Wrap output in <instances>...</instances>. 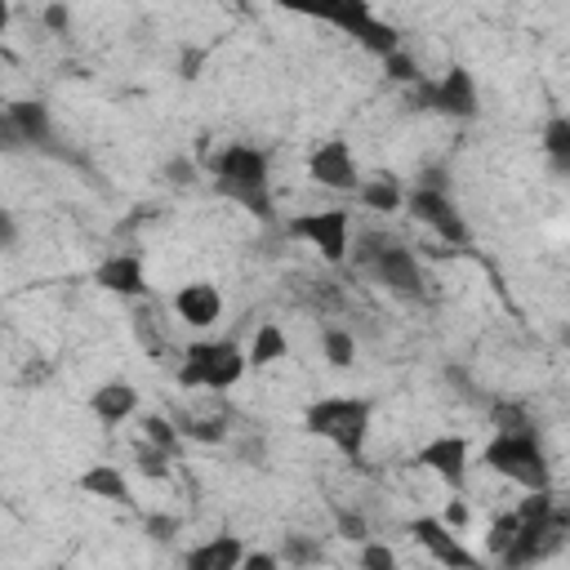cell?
I'll use <instances>...</instances> for the list:
<instances>
[{"instance_id":"obj_1","label":"cell","mask_w":570,"mask_h":570,"mask_svg":"<svg viewBox=\"0 0 570 570\" xmlns=\"http://www.w3.org/2000/svg\"><path fill=\"white\" fill-rule=\"evenodd\" d=\"M347 263L356 267L361 281L379 285L383 294H392L401 303H423L428 298V276H423L414 249L401 236L383 232V227L356 232V245H347Z\"/></svg>"},{"instance_id":"obj_2","label":"cell","mask_w":570,"mask_h":570,"mask_svg":"<svg viewBox=\"0 0 570 570\" xmlns=\"http://www.w3.org/2000/svg\"><path fill=\"white\" fill-rule=\"evenodd\" d=\"M209 178L214 191L232 205H240L249 218L272 223L276 218V200H272V156L254 142H227L214 160H209Z\"/></svg>"},{"instance_id":"obj_3","label":"cell","mask_w":570,"mask_h":570,"mask_svg":"<svg viewBox=\"0 0 570 570\" xmlns=\"http://www.w3.org/2000/svg\"><path fill=\"white\" fill-rule=\"evenodd\" d=\"M570 530V508L552 494V490H525L521 508H517V530L508 539V548L499 552L503 570H525L534 561H548Z\"/></svg>"},{"instance_id":"obj_4","label":"cell","mask_w":570,"mask_h":570,"mask_svg":"<svg viewBox=\"0 0 570 570\" xmlns=\"http://www.w3.org/2000/svg\"><path fill=\"white\" fill-rule=\"evenodd\" d=\"M285 13H298V18H316V22H330L338 27L343 36H352L356 45H365L374 58H387L392 49H401V31L392 22H383L370 0H276Z\"/></svg>"},{"instance_id":"obj_5","label":"cell","mask_w":570,"mask_h":570,"mask_svg":"<svg viewBox=\"0 0 570 570\" xmlns=\"http://www.w3.org/2000/svg\"><path fill=\"white\" fill-rule=\"evenodd\" d=\"M370 419H374V405L365 396H321L307 405L303 428L330 441L347 463H361L370 445Z\"/></svg>"},{"instance_id":"obj_6","label":"cell","mask_w":570,"mask_h":570,"mask_svg":"<svg viewBox=\"0 0 570 570\" xmlns=\"http://www.w3.org/2000/svg\"><path fill=\"white\" fill-rule=\"evenodd\" d=\"M481 463L490 472H499L503 481L521 485V490H552V463H548V450L539 441L534 428L525 432H494L481 450Z\"/></svg>"},{"instance_id":"obj_7","label":"cell","mask_w":570,"mask_h":570,"mask_svg":"<svg viewBox=\"0 0 570 570\" xmlns=\"http://www.w3.org/2000/svg\"><path fill=\"white\" fill-rule=\"evenodd\" d=\"M245 347L236 338H196L187 343L178 361V387H205V392H227L245 374Z\"/></svg>"},{"instance_id":"obj_8","label":"cell","mask_w":570,"mask_h":570,"mask_svg":"<svg viewBox=\"0 0 570 570\" xmlns=\"http://www.w3.org/2000/svg\"><path fill=\"white\" fill-rule=\"evenodd\" d=\"M285 236L312 245L330 267H343V263H347V245H352V209H347V205H334V209L294 214V218L285 223Z\"/></svg>"},{"instance_id":"obj_9","label":"cell","mask_w":570,"mask_h":570,"mask_svg":"<svg viewBox=\"0 0 570 570\" xmlns=\"http://www.w3.org/2000/svg\"><path fill=\"white\" fill-rule=\"evenodd\" d=\"M410 89H414V107H423V111H436L450 120H476L481 116V89H476L468 67H445V76H436V80L423 76Z\"/></svg>"},{"instance_id":"obj_10","label":"cell","mask_w":570,"mask_h":570,"mask_svg":"<svg viewBox=\"0 0 570 570\" xmlns=\"http://www.w3.org/2000/svg\"><path fill=\"white\" fill-rule=\"evenodd\" d=\"M414 223H423L428 232H436L445 245H472V227L463 218V209L454 205L450 187H428V183H414L405 191V205H401Z\"/></svg>"},{"instance_id":"obj_11","label":"cell","mask_w":570,"mask_h":570,"mask_svg":"<svg viewBox=\"0 0 570 570\" xmlns=\"http://www.w3.org/2000/svg\"><path fill=\"white\" fill-rule=\"evenodd\" d=\"M18 138H22V151H40V156H53V160H71V147H62L58 129H53V116L40 98H13L4 102Z\"/></svg>"},{"instance_id":"obj_12","label":"cell","mask_w":570,"mask_h":570,"mask_svg":"<svg viewBox=\"0 0 570 570\" xmlns=\"http://www.w3.org/2000/svg\"><path fill=\"white\" fill-rule=\"evenodd\" d=\"M307 178L316 187H330V191H356L361 187V169H356V156L343 138H325L312 147L307 156Z\"/></svg>"},{"instance_id":"obj_13","label":"cell","mask_w":570,"mask_h":570,"mask_svg":"<svg viewBox=\"0 0 570 570\" xmlns=\"http://www.w3.org/2000/svg\"><path fill=\"white\" fill-rule=\"evenodd\" d=\"M410 534H414V543H419L432 561H441V566H454V570H476V566H481V557L463 548V534H454L441 517H414V521H410Z\"/></svg>"},{"instance_id":"obj_14","label":"cell","mask_w":570,"mask_h":570,"mask_svg":"<svg viewBox=\"0 0 570 570\" xmlns=\"http://www.w3.org/2000/svg\"><path fill=\"white\" fill-rule=\"evenodd\" d=\"M414 459H419L428 472H436L450 490H459V485L468 481V468H472V445H468V436L445 432V436H432Z\"/></svg>"},{"instance_id":"obj_15","label":"cell","mask_w":570,"mask_h":570,"mask_svg":"<svg viewBox=\"0 0 570 570\" xmlns=\"http://www.w3.org/2000/svg\"><path fill=\"white\" fill-rule=\"evenodd\" d=\"M174 312L191 330H214L223 321V289L214 281H191L174 294Z\"/></svg>"},{"instance_id":"obj_16","label":"cell","mask_w":570,"mask_h":570,"mask_svg":"<svg viewBox=\"0 0 570 570\" xmlns=\"http://www.w3.org/2000/svg\"><path fill=\"white\" fill-rule=\"evenodd\" d=\"M94 281L120 298H147V267L138 254H111L94 267Z\"/></svg>"},{"instance_id":"obj_17","label":"cell","mask_w":570,"mask_h":570,"mask_svg":"<svg viewBox=\"0 0 570 570\" xmlns=\"http://www.w3.org/2000/svg\"><path fill=\"white\" fill-rule=\"evenodd\" d=\"M89 410H94V419H98L102 428H116V423H125V419L138 414V387L125 383V379L98 383V387L89 392Z\"/></svg>"},{"instance_id":"obj_18","label":"cell","mask_w":570,"mask_h":570,"mask_svg":"<svg viewBox=\"0 0 570 570\" xmlns=\"http://www.w3.org/2000/svg\"><path fill=\"white\" fill-rule=\"evenodd\" d=\"M76 485H80L89 499H107V503L134 508V490H129V476H125L116 463H94V468H85Z\"/></svg>"},{"instance_id":"obj_19","label":"cell","mask_w":570,"mask_h":570,"mask_svg":"<svg viewBox=\"0 0 570 570\" xmlns=\"http://www.w3.org/2000/svg\"><path fill=\"white\" fill-rule=\"evenodd\" d=\"M245 557V543L236 534H218V539H205L196 548L183 552V566L187 570H236Z\"/></svg>"},{"instance_id":"obj_20","label":"cell","mask_w":570,"mask_h":570,"mask_svg":"<svg viewBox=\"0 0 570 570\" xmlns=\"http://www.w3.org/2000/svg\"><path fill=\"white\" fill-rule=\"evenodd\" d=\"M356 200H361L370 214H396V209L405 205V187H401L392 174H374V178H361Z\"/></svg>"},{"instance_id":"obj_21","label":"cell","mask_w":570,"mask_h":570,"mask_svg":"<svg viewBox=\"0 0 570 570\" xmlns=\"http://www.w3.org/2000/svg\"><path fill=\"white\" fill-rule=\"evenodd\" d=\"M294 294H298L303 307H312V312H321V316H330V312H338V307L347 303L343 285H338V281H325V276H298Z\"/></svg>"},{"instance_id":"obj_22","label":"cell","mask_w":570,"mask_h":570,"mask_svg":"<svg viewBox=\"0 0 570 570\" xmlns=\"http://www.w3.org/2000/svg\"><path fill=\"white\" fill-rule=\"evenodd\" d=\"M285 352H289V338H285V330H281V325H272V321H263V325L254 330V338H249L245 365H249V370H263V365H276Z\"/></svg>"},{"instance_id":"obj_23","label":"cell","mask_w":570,"mask_h":570,"mask_svg":"<svg viewBox=\"0 0 570 570\" xmlns=\"http://www.w3.org/2000/svg\"><path fill=\"white\" fill-rule=\"evenodd\" d=\"M543 156H548L552 174H570V120L561 111L548 116V125H543Z\"/></svg>"},{"instance_id":"obj_24","label":"cell","mask_w":570,"mask_h":570,"mask_svg":"<svg viewBox=\"0 0 570 570\" xmlns=\"http://www.w3.org/2000/svg\"><path fill=\"white\" fill-rule=\"evenodd\" d=\"M321 352L334 370H352L356 365V334L343 330V325H325L321 330Z\"/></svg>"},{"instance_id":"obj_25","label":"cell","mask_w":570,"mask_h":570,"mask_svg":"<svg viewBox=\"0 0 570 570\" xmlns=\"http://www.w3.org/2000/svg\"><path fill=\"white\" fill-rule=\"evenodd\" d=\"M285 566H321L325 561V548H321V539L316 534H285L281 539V552H276Z\"/></svg>"},{"instance_id":"obj_26","label":"cell","mask_w":570,"mask_h":570,"mask_svg":"<svg viewBox=\"0 0 570 570\" xmlns=\"http://www.w3.org/2000/svg\"><path fill=\"white\" fill-rule=\"evenodd\" d=\"M174 428L183 441H205V445H218L227 441V423L223 419H191V414H174Z\"/></svg>"},{"instance_id":"obj_27","label":"cell","mask_w":570,"mask_h":570,"mask_svg":"<svg viewBox=\"0 0 570 570\" xmlns=\"http://www.w3.org/2000/svg\"><path fill=\"white\" fill-rule=\"evenodd\" d=\"M142 441L160 445L165 454H178L183 450V436H178V428H174L169 414H142Z\"/></svg>"},{"instance_id":"obj_28","label":"cell","mask_w":570,"mask_h":570,"mask_svg":"<svg viewBox=\"0 0 570 570\" xmlns=\"http://www.w3.org/2000/svg\"><path fill=\"white\" fill-rule=\"evenodd\" d=\"M490 419H494L499 432H525V428H534V414L521 401H490Z\"/></svg>"},{"instance_id":"obj_29","label":"cell","mask_w":570,"mask_h":570,"mask_svg":"<svg viewBox=\"0 0 570 570\" xmlns=\"http://www.w3.org/2000/svg\"><path fill=\"white\" fill-rule=\"evenodd\" d=\"M134 459H138V472H142V476H151V481H165V476H169V459H174V454H165L160 445L142 441Z\"/></svg>"},{"instance_id":"obj_30","label":"cell","mask_w":570,"mask_h":570,"mask_svg":"<svg viewBox=\"0 0 570 570\" xmlns=\"http://www.w3.org/2000/svg\"><path fill=\"white\" fill-rule=\"evenodd\" d=\"M334 525H338V534L352 539V543H365V539H370V521H365V512H356V508H334Z\"/></svg>"},{"instance_id":"obj_31","label":"cell","mask_w":570,"mask_h":570,"mask_svg":"<svg viewBox=\"0 0 570 570\" xmlns=\"http://www.w3.org/2000/svg\"><path fill=\"white\" fill-rule=\"evenodd\" d=\"M383 67H387V76H392V80H401V85H419V80H423L419 62H414L405 49H392V53L383 58Z\"/></svg>"},{"instance_id":"obj_32","label":"cell","mask_w":570,"mask_h":570,"mask_svg":"<svg viewBox=\"0 0 570 570\" xmlns=\"http://www.w3.org/2000/svg\"><path fill=\"white\" fill-rule=\"evenodd\" d=\"M361 552H356V561L365 566V570H392L396 566V552L387 548V543H374V539H365V543H356Z\"/></svg>"},{"instance_id":"obj_33","label":"cell","mask_w":570,"mask_h":570,"mask_svg":"<svg viewBox=\"0 0 570 570\" xmlns=\"http://www.w3.org/2000/svg\"><path fill=\"white\" fill-rule=\"evenodd\" d=\"M512 530H517V512H503V517H494V521H490V534H485V548H490V557H499V552L508 548Z\"/></svg>"},{"instance_id":"obj_34","label":"cell","mask_w":570,"mask_h":570,"mask_svg":"<svg viewBox=\"0 0 570 570\" xmlns=\"http://www.w3.org/2000/svg\"><path fill=\"white\" fill-rule=\"evenodd\" d=\"M142 530H147L156 543H169L183 525H178V517H169V512H147V517H142Z\"/></svg>"},{"instance_id":"obj_35","label":"cell","mask_w":570,"mask_h":570,"mask_svg":"<svg viewBox=\"0 0 570 570\" xmlns=\"http://www.w3.org/2000/svg\"><path fill=\"white\" fill-rule=\"evenodd\" d=\"M165 183H174V187H191L196 183V160L191 156H174V160H165Z\"/></svg>"},{"instance_id":"obj_36","label":"cell","mask_w":570,"mask_h":570,"mask_svg":"<svg viewBox=\"0 0 570 570\" xmlns=\"http://www.w3.org/2000/svg\"><path fill=\"white\" fill-rule=\"evenodd\" d=\"M45 27H49L53 36H67V27H71V9H67L62 0H53V4H45Z\"/></svg>"},{"instance_id":"obj_37","label":"cell","mask_w":570,"mask_h":570,"mask_svg":"<svg viewBox=\"0 0 570 570\" xmlns=\"http://www.w3.org/2000/svg\"><path fill=\"white\" fill-rule=\"evenodd\" d=\"M445 379L459 387V396H468V401H481V387H476V379H472L463 365H450V370H445Z\"/></svg>"},{"instance_id":"obj_38","label":"cell","mask_w":570,"mask_h":570,"mask_svg":"<svg viewBox=\"0 0 570 570\" xmlns=\"http://www.w3.org/2000/svg\"><path fill=\"white\" fill-rule=\"evenodd\" d=\"M18 218H13V209H4L0 205V254H9V249H18Z\"/></svg>"},{"instance_id":"obj_39","label":"cell","mask_w":570,"mask_h":570,"mask_svg":"<svg viewBox=\"0 0 570 570\" xmlns=\"http://www.w3.org/2000/svg\"><path fill=\"white\" fill-rule=\"evenodd\" d=\"M13 151H22V138H18L13 120H9V111L0 107V156H13Z\"/></svg>"},{"instance_id":"obj_40","label":"cell","mask_w":570,"mask_h":570,"mask_svg":"<svg viewBox=\"0 0 570 570\" xmlns=\"http://www.w3.org/2000/svg\"><path fill=\"white\" fill-rule=\"evenodd\" d=\"M441 521H445L454 534H463V530H468V521H472V508H468L463 499H454V503L445 508V517H441Z\"/></svg>"},{"instance_id":"obj_41","label":"cell","mask_w":570,"mask_h":570,"mask_svg":"<svg viewBox=\"0 0 570 570\" xmlns=\"http://www.w3.org/2000/svg\"><path fill=\"white\" fill-rule=\"evenodd\" d=\"M240 566H249V570H276V566H281V557H276V552H249V548H245Z\"/></svg>"},{"instance_id":"obj_42","label":"cell","mask_w":570,"mask_h":570,"mask_svg":"<svg viewBox=\"0 0 570 570\" xmlns=\"http://www.w3.org/2000/svg\"><path fill=\"white\" fill-rule=\"evenodd\" d=\"M9 27V0H0V31Z\"/></svg>"}]
</instances>
